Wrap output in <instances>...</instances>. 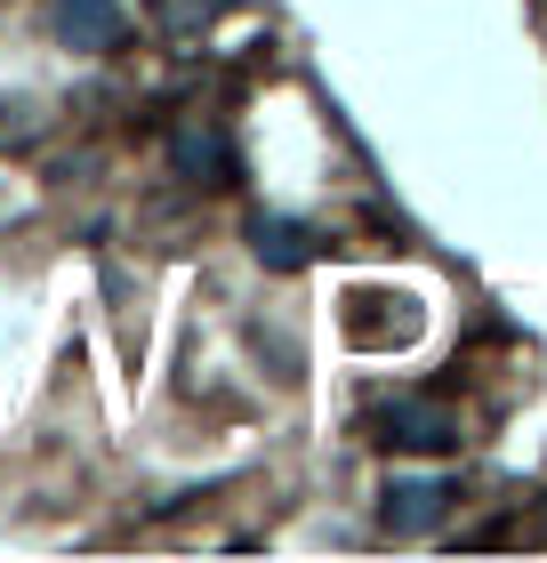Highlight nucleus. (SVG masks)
I'll return each mask as SVG.
<instances>
[{"label": "nucleus", "instance_id": "obj_1", "mask_svg": "<svg viewBox=\"0 0 547 563\" xmlns=\"http://www.w3.org/2000/svg\"><path fill=\"white\" fill-rule=\"evenodd\" d=\"M57 33L73 48H113L121 41V9L113 0H57Z\"/></svg>", "mask_w": 547, "mask_h": 563}, {"label": "nucleus", "instance_id": "obj_2", "mask_svg": "<svg viewBox=\"0 0 547 563\" xmlns=\"http://www.w3.org/2000/svg\"><path fill=\"white\" fill-rule=\"evenodd\" d=\"M386 443L442 451V443H451V411H435V402H395V411H386Z\"/></svg>", "mask_w": 547, "mask_h": 563}, {"label": "nucleus", "instance_id": "obj_3", "mask_svg": "<svg viewBox=\"0 0 547 563\" xmlns=\"http://www.w3.org/2000/svg\"><path fill=\"white\" fill-rule=\"evenodd\" d=\"M442 499H451V483H395V492H386V523H395V531H419V523L442 516Z\"/></svg>", "mask_w": 547, "mask_h": 563}, {"label": "nucleus", "instance_id": "obj_4", "mask_svg": "<svg viewBox=\"0 0 547 563\" xmlns=\"http://www.w3.org/2000/svg\"><path fill=\"white\" fill-rule=\"evenodd\" d=\"M169 153L201 177V186H218V177H226V145H218V137H201V130H177V137H169Z\"/></svg>", "mask_w": 547, "mask_h": 563}, {"label": "nucleus", "instance_id": "obj_5", "mask_svg": "<svg viewBox=\"0 0 547 563\" xmlns=\"http://www.w3.org/2000/svg\"><path fill=\"white\" fill-rule=\"evenodd\" d=\"M258 258H266V266H298L306 234H298V225H258Z\"/></svg>", "mask_w": 547, "mask_h": 563}, {"label": "nucleus", "instance_id": "obj_6", "mask_svg": "<svg viewBox=\"0 0 547 563\" xmlns=\"http://www.w3.org/2000/svg\"><path fill=\"white\" fill-rule=\"evenodd\" d=\"M162 24H201V0H162Z\"/></svg>", "mask_w": 547, "mask_h": 563}]
</instances>
